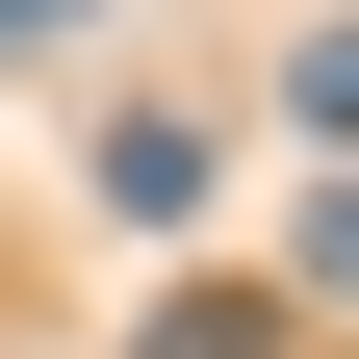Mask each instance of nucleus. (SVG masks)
<instances>
[{
    "label": "nucleus",
    "instance_id": "1",
    "mask_svg": "<svg viewBox=\"0 0 359 359\" xmlns=\"http://www.w3.org/2000/svg\"><path fill=\"white\" fill-rule=\"evenodd\" d=\"M128 359H283V283H180V308H128Z\"/></svg>",
    "mask_w": 359,
    "mask_h": 359
},
{
    "label": "nucleus",
    "instance_id": "2",
    "mask_svg": "<svg viewBox=\"0 0 359 359\" xmlns=\"http://www.w3.org/2000/svg\"><path fill=\"white\" fill-rule=\"evenodd\" d=\"M103 205H128V231H180V205H205V128H154V103H128V128H103Z\"/></svg>",
    "mask_w": 359,
    "mask_h": 359
},
{
    "label": "nucleus",
    "instance_id": "3",
    "mask_svg": "<svg viewBox=\"0 0 359 359\" xmlns=\"http://www.w3.org/2000/svg\"><path fill=\"white\" fill-rule=\"evenodd\" d=\"M283 128H334V154H359V26H308V52H283Z\"/></svg>",
    "mask_w": 359,
    "mask_h": 359
},
{
    "label": "nucleus",
    "instance_id": "4",
    "mask_svg": "<svg viewBox=\"0 0 359 359\" xmlns=\"http://www.w3.org/2000/svg\"><path fill=\"white\" fill-rule=\"evenodd\" d=\"M283 308H359V180L308 205V283H283Z\"/></svg>",
    "mask_w": 359,
    "mask_h": 359
},
{
    "label": "nucleus",
    "instance_id": "5",
    "mask_svg": "<svg viewBox=\"0 0 359 359\" xmlns=\"http://www.w3.org/2000/svg\"><path fill=\"white\" fill-rule=\"evenodd\" d=\"M26 26H103V0H0V52H26Z\"/></svg>",
    "mask_w": 359,
    "mask_h": 359
}]
</instances>
